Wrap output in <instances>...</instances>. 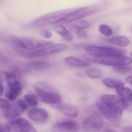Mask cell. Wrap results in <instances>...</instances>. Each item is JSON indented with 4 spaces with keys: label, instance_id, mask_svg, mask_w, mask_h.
I'll list each match as a JSON object with an SVG mask.
<instances>
[{
    "label": "cell",
    "instance_id": "ffe728a7",
    "mask_svg": "<svg viewBox=\"0 0 132 132\" xmlns=\"http://www.w3.org/2000/svg\"><path fill=\"white\" fill-rule=\"evenodd\" d=\"M108 40L111 43L121 48L127 47L130 44V42H131L130 39L125 36H114L113 37L109 38Z\"/></svg>",
    "mask_w": 132,
    "mask_h": 132
},
{
    "label": "cell",
    "instance_id": "484cf974",
    "mask_svg": "<svg viewBox=\"0 0 132 132\" xmlns=\"http://www.w3.org/2000/svg\"><path fill=\"white\" fill-rule=\"evenodd\" d=\"M98 30L101 35H103L106 37H110L113 34L112 28L110 26H108V24H104V23L101 24L98 26Z\"/></svg>",
    "mask_w": 132,
    "mask_h": 132
},
{
    "label": "cell",
    "instance_id": "e0dca14e",
    "mask_svg": "<svg viewBox=\"0 0 132 132\" xmlns=\"http://www.w3.org/2000/svg\"><path fill=\"white\" fill-rule=\"evenodd\" d=\"M63 61L67 66L77 68H85L90 67V63L86 61L85 60H82L73 56H67Z\"/></svg>",
    "mask_w": 132,
    "mask_h": 132
},
{
    "label": "cell",
    "instance_id": "4dcf8cb0",
    "mask_svg": "<svg viewBox=\"0 0 132 132\" xmlns=\"http://www.w3.org/2000/svg\"><path fill=\"white\" fill-rule=\"evenodd\" d=\"M0 132H11V128L9 125L0 123Z\"/></svg>",
    "mask_w": 132,
    "mask_h": 132
},
{
    "label": "cell",
    "instance_id": "8fae6325",
    "mask_svg": "<svg viewBox=\"0 0 132 132\" xmlns=\"http://www.w3.org/2000/svg\"><path fill=\"white\" fill-rule=\"evenodd\" d=\"M80 130V125L74 120L58 121L52 128V132H79Z\"/></svg>",
    "mask_w": 132,
    "mask_h": 132
},
{
    "label": "cell",
    "instance_id": "6da1fadb",
    "mask_svg": "<svg viewBox=\"0 0 132 132\" xmlns=\"http://www.w3.org/2000/svg\"><path fill=\"white\" fill-rule=\"evenodd\" d=\"M10 43L17 49L19 51L30 52L36 50H40L50 46L53 44L52 41L46 39H38L29 37H22L14 35H11L9 37Z\"/></svg>",
    "mask_w": 132,
    "mask_h": 132
},
{
    "label": "cell",
    "instance_id": "1f68e13d",
    "mask_svg": "<svg viewBox=\"0 0 132 132\" xmlns=\"http://www.w3.org/2000/svg\"><path fill=\"white\" fill-rule=\"evenodd\" d=\"M41 34H42V36H43V37L46 38V39H50V38H52V36H53L52 32H51L50 31H49V30H46V29L43 30Z\"/></svg>",
    "mask_w": 132,
    "mask_h": 132
},
{
    "label": "cell",
    "instance_id": "7a4b0ae2",
    "mask_svg": "<svg viewBox=\"0 0 132 132\" xmlns=\"http://www.w3.org/2000/svg\"><path fill=\"white\" fill-rule=\"evenodd\" d=\"M86 61L89 63H94L104 66L110 67H122V66H130L132 64V58L125 54H116L110 56H97L90 54H86L84 56Z\"/></svg>",
    "mask_w": 132,
    "mask_h": 132
},
{
    "label": "cell",
    "instance_id": "7c38bea8",
    "mask_svg": "<svg viewBox=\"0 0 132 132\" xmlns=\"http://www.w3.org/2000/svg\"><path fill=\"white\" fill-rule=\"evenodd\" d=\"M28 117L32 121L35 123L43 124L49 120L50 114L46 110L36 107V108H31L29 110Z\"/></svg>",
    "mask_w": 132,
    "mask_h": 132
},
{
    "label": "cell",
    "instance_id": "30bf717a",
    "mask_svg": "<svg viewBox=\"0 0 132 132\" xmlns=\"http://www.w3.org/2000/svg\"><path fill=\"white\" fill-rule=\"evenodd\" d=\"M96 107L98 109L101 114L104 118H105L108 121H110L114 125H116V126L118 125V124L121 121L122 114H121V113L114 111V109L111 108L108 105L102 103L101 101H98L97 102Z\"/></svg>",
    "mask_w": 132,
    "mask_h": 132
},
{
    "label": "cell",
    "instance_id": "5bb4252c",
    "mask_svg": "<svg viewBox=\"0 0 132 132\" xmlns=\"http://www.w3.org/2000/svg\"><path fill=\"white\" fill-rule=\"evenodd\" d=\"M10 124L15 126L20 132H38L36 128L28 120L20 117L10 121Z\"/></svg>",
    "mask_w": 132,
    "mask_h": 132
},
{
    "label": "cell",
    "instance_id": "836d02e7",
    "mask_svg": "<svg viewBox=\"0 0 132 132\" xmlns=\"http://www.w3.org/2000/svg\"><path fill=\"white\" fill-rule=\"evenodd\" d=\"M125 81H126V83H128V84H132V75L129 76V77H128L125 79Z\"/></svg>",
    "mask_w": 132,
    "mask_h": 132
},
{
    "label": "cell",
    "instance_id": "ac0fdd59",
    "mask_svg": "<svg viewBox=\"0 0 132 132\" xmlns=\"http://www.w3.org/2000/svg\"><path fill=\"white\" fill-rule=\"evenodd\" d=\"M54 30L55 32L60 35L63 39L70 42L73 40V36L72 34V32L63 25H56L54 26Z\"/></svg>",
    "mask_w": 132,
    "mask_h": 132
},
{
    "label": "cell",
    "instance_id": "e575fe53",
    "mask_svg": "<svg viewBox=\"0 0 132 132\" xmlns=\"http://www.w3.org/2000/svg\"><path fill=\"white\" fill-rule=\"evenodd\" d=\"M102 132H118L114 129H111V128H105L104 130H103Z\"/></svg>",
    "mask_w": 132,
    "mask_h": 132
},
{
    "label": "cell",
    "instance_id": "8992f818",
    "mask_svg": "<svg viewBox=\"0 0 132 132\" xmlns=\"http://www.w3.org/2000/svg\"><path fill=\"white\" fill-rule=\"evenodd\" d=\"M97 8L95 6H85L74 10H70L60 25L71 24L76 21L84 19V18L90 16L97 13Z\"/></svg>",
    "mask_w": 132,
    "mask_h": 132
},
{
    "label": "cell",
    "instance_id": "d590c367",
    "mask_svg": "<svg viewBox=\"0 0 132 132\" xmlns=\"http://www.w3.org/2000/svg\"><path fill=\"white\" fill-rule=\"evenodd\" d=\"M5 60V57H4V56L2 54V53L0 52V60L2 61V60Z\"/></svg>",
    "mask_w": 132,
    "mask_h": 132
},
{
    "label": "cell",
    "instance_id": "83f0119b",
    "mask_svg": "<svg viewBox=\"0 0 132 132\" xmlns=\"http://www.w3.org/2000/svg\"><path fill=\"white\" fill-rule=\"evenodd\" d=\"M114 70L120 73L125 74V73H128L132 71V67L130 66H122V67H114Z\"/></svg>",
    "mask_w": 132,
    "mask_h": 132
},
{
    "label": "cell",
    "instance_id": "8d00e7d4",
    "mask_svg": "<svg viewBox=\"0 0 132 132\" xmlns=\"http://www.w3.org/2000/svg\"><path fill=\"white\" fill-rule=\"evenodd\" d=\"M130 32H132V26H131V28H130Z\"/></svg>",
    "mask_w": 132,
    "mask_h": 132
},
{
    "label": "cell",
    "instance_id": "f35d334b",
    "mask_svg": "<svg viewBox=\"0 0 132 132\" xmlns=\"http://www.w3.org/2000/svg\"><path fill=\"white\" fill-rule=\"evenodd\" d=\"M131 87H132V84H131Z\"/></svg>",
    "mask_w": 132,
    "mask_h": 132
},
{
    "label": "cell",
    "instance_id": "4fadbf2b",
    "mask_svg": "<svg viewBox=\"0 0 132 132\" xmlns=\"http://www.w3.org/2000/svg\"><path fill=\"white\" fill-rule=\"evenodd\" d=\"M23 90L22 84L19 80H15L8 84V90L5 93V99L10 102L15 101L21 95Z\"/></svg>",
    "mask_w": 132,
    "mask_h": 132
},
{
    "label": "cell",
    "instance_id": "7402d4cb",
    "mask_svg": "<svg viewBox=\"0 0 132 132\" xmlns=\"http://www.w3.org/2000/svg\"><path fill=\"white\" fill-rule=\"evenodd\" d=\"M101 82L105 87L111 88V89H114L115 90L119 88L125 87V82L118 79H114V78H104L102 79Z\"/></svg>",
    "mask_w": 132,
    "mask_h": 132
},
{
    "label": "cell",
    "instance_id": "2e32d148",
    "mask_svg": "<svg viewBox=\"0 0 132 132\" xmlns=\"http://www.w3.org/2000/svg\"><path fill=\"white\" fill-rule=\"evenodd\" d=\"M52 64L47 61H43V60H32L29 61L26 63L24 67L25 69L28 71H44L46 70H49L51 67Z\"/></svg>",
    "mask_w": 132,
    "mask_h": 132
},
{
    "label": "cell",
    "instance_id": "4316f807",
    "mask_svg": "<svg viewBox=\"0 0 132 132\" xmlns=\"http://www.w3.org/2000/svg\"><path fill=\"white\" fill-rule=\"evenodd\" d=\"M12 103L5 98L0 97V109L2 111H5L12 107Z\"/></svg>",
    "mask_w": 132,
    "mask_h": 132
},
{
    "label": "cell",
    "instance_id": "ba28073f",
    "mask_svg": "<svg viewBox=\"0 0 132 132\" xmlns=\"http://www.w3.org/2000/svg\"><path fill=\"white\" fill-rule=\"evenodd\" d=\"M84 50L87 52V54H90L97 56L125 54V51L122 50H119L111 46H104L88 45L84 47Z\"/></svg>",
    "mask_w": 132,
    "mask_h": 132
},
{
    "label": "cell",
    "instance_id": "9a60e30c",
    "mask_svg": "<svg viewBox=\"0 0 132 132\" xmlns=\"http://www.w3.org/2000/svg\"><path fill=\"white\" fill-rule=\"evenodd\" d=\"M56 108L59 111V112H60L61 114H63V115H65L68 118H74L79 115L78 108L73 104L61 102L60 104L56 105Z\"/></svg>",
    "mask_w": 132,
    "mask_h": 132
},
{
    "label": "cell",
    "instance_id": "f1b7e54d",
    "mask_svg": "<svg viewBox=\"0 0 132 132\" xmlns=\"http://www.w3.org/2000/svg\"><path fill=\"white\" fill-rule=\"evenodd\" d=\"M15 104H16V106L20 109V111H21L22 112L26 111L28 110L29 108V106L27 104V103L25 101L24 99H19V100L17 101V102H16Z\"/></svg>",
    "mask_w": 132,
    "mask_h": 132
},
{
    "label": "cell",
    "instance_id": "d6a6232c",
    "mask_svg": "<svg viewBox=\"0 0 132 132\" xmlns=\"http://www.w3.org/2000/svg\"><path fill=\"white\" fill-rule=\"evenodd\" d=\"M3 93H4V85L2 81L0 80V97L3 95Z\"/></svg>",
    "mask_w": 132,
    "mask_h": 132
},
{
    "label": "cell",
    "instance_id": "d4e9b609",
    "mask_svg": "<svg viewBox=\"0 0 132 132\" xmlns=\"http://www.w3.org/2000/svg\"><path fill=\"white\" fill-rule=\"evenodd\" d=\"M86 74L88 77L91 79H100L102 77L103 72L100 69L97 68H90L87 70Z\"/></svg>",
    "mask_w": 132,
    "mask_h": 132
},
{
    "label": "cell",
    "instance_id": "44dd1931",
    "mask_svg": "<svg viewBox=\"0 0 132 132\" xmlns=\"http://www.w3.org/2000/svg\"><path fill=\"white\" fill-rule=\"evenodd\" d=\"M117 95H118L127 104V106L132 104V90L129 87H121L115 90ZM127 108V107H126Z\"/></svg>",
    "mask_w": 132,
    "mask_h": 132
},
{
    "label": "cell",
    "instance_id": "5b68a950",
    "mask_svg": "<svg viewBox=\"0 0 132 132\" xmlns=\"http://www.w3.org/2000/svg\"><path fill=\"white\" fill-rule=\"evenodd\" d=\"M70 10H60L43 15L33 21V25L39 27L48 26L51 25H60Z\"/></svg>",
    "mask_w": 132,
    "mask_h": 132
},
{
    "label": "cell",
    "instance_id": "f546056e",
    "mask_svg": "<svg viewBox=\"0 0 132 132\" xmlns=\"http://www.w3.org/2000/svg\"><path fill=\"white\" fill-rule=\"evenodd\" d=\"M76 34L80 37V38H83V39H85V38H87V32L85 31V30H79V29H76V30H73Z\"/></svg>",
    "mask_w": 132,
    "mask_h": 132
},
{
    "label": "cell",
    "instance_id": "277c9868",
    "mask_svg": "<svg viewBox=\"0 0 132 132\" xmlns=\"http://www.w3.org/2000/svg\"><path fill=\"white\" fill-rule=\"evenodd\" d=\"M68 48V46L64 43H53L50 46H47L43 49L36 50L30 52L25 51H18V53L22 56L27 58H41L51 55H54L59 53H61L66 50Z\"/></svg>",
    "mask_w": 132,
    "mask_h": 132
},
{
    "label": "cell",
    "instance_id": "9c48e42d",
    "mask_svg": "<svg viewBox=\"0 0 132 132\" xmlns=\"http://www.w3.org/2000/svg\"><path fill=\"white\" fill-rule=\"evenodd\" d=\"M99 101L121 114L126 111L127 104L117 94H104Z\"/></svg>",
    "mask_w": 132,
    "mask_h": 132
},
{
    "label": "cell",
    "instance_id": "3957f363",
    "mask_svg": "<svg viewBox=\"0 0 132 132\" xmlns=\"http://www.w3.org/2000/svg\"><path fill=\"white\" fill-rule=\"evenodd\" d=\"M35 91L38 98L46 104L56 106L62 102L61 94L46 83H36L35 84Z\"/></svg>",
    "mask_w": 132,
    "mask_h": 132
},
{
    "label": "cell",
    "instance_id": "d6986e66",
    "mask_svg": "<svg viewBox=\"0 0 132 132\" xmlns=\"http://www.w3.org/2000/svg\"><path fill=\"white\" fill-rule=\"evenodd\" d=\"M22 113V112L16 106V104H14V105L12 104L10 108L2 111V115L5 118L8 119L9 121H12L15 118H19Z\"/></svg>",
    "mask_w": 132,
    "mask_h": 132
},
{
    "label": "cell",
    "instance_id": "52a82bcc",
    "mask_svg": "<svg viewBox=\"0 0 132 132\" xmlns=\"http://www.w3.org/2000/svg\"><path fill=\"white\" fill-rule=\"evenodd\" d=\"M103 126V118L98 113L91 114L82 122V127L85 132H100L102 130Z\"/></svg>",
    "mask_w": 132,
    "mask_h": 132
},
{
    "label": "cell",
    "instance_id": "cb8c5ba5",
    "mask_svg": "<svg viewBox=\"0 0 132 132\" xmlns=\"http://www.w3.org/2000/svg\"><path fill=\"white\" fill-rule=\"evenodd\" d=\"M90 26V22L86 19H80L70 24V28L73 30L79 29V30H85Z\"/></svg>",
    "mask_w": 132,
    "mask_h": 132
},
{
    "label": "cell",
    "instance_id": "603a6c76",
    "mask_svg": "<svg viewBox=\"0 0 132 132\" xmlns=\"http://www.w3.org/2000/svg\"><path fill=\"white\" fill-rule=\"evenodd\" d=\"M23 99L27 103V104L31 108H36L39 104V98L35 94L29 93L25 94Z\"/></svg>",
    "mask_w": 132,
    "mask_h": 132
},
{
    "label": "cell",
    "instance_id": "74e56055",
    "mask_svg": "<svg viewBox=\"0 0 132 132\" xmlns=\"http://www.w3.org/2000/svg\"><path fill=\"white\" fill-rule=\"evenodd\" d=\"M130 57L132 58V52H131V53H130Z\"/></svg>",
    "mask_w": 132,
    "mask_h": 132
}]
</instances>
